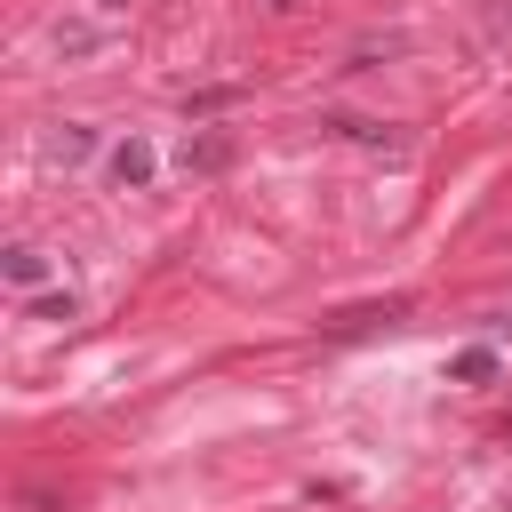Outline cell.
<instances>
[{"instance_id":"6da1fadb","label":"cell","mask_w":512,"mask_h":512,"mask_svg":"<svg viewBox=\"0 0 512 512\" xmlns=\"http://www.w3.org/2000/svg\"><path fill=\"white\" fill-rule=\"evenodd\" d=\"M320 128H328V136H344V144H360V152H392V160L408 152V136H400L392 120H360V112H328Z\"/></svg>"},{"instance_id":"7a4b0ae2","label":"cell","mask_w":512,"mask_h":512,"mask_svg":"<svg viewBox=\"0 0 512 512\" xmlns=\"http://www.w3.org/2000/svg\"><path fill=\"white\" fill-rule=\"evenodd\" d=\"M104 176H112L120 192H144V184L160 176V152H152L144 136H120V144H112V160H104Z\"/></svg>"},{"instance_id":"3957f363","label":"cell","mask_w":512,"mask_h":512,"mask_svg":"<svg viewBox=\"0 0 512 512\" xmlns=\"http://www.w3.org/2000/svg\"><path fill=\"white\" fill-rule=\"evenodd\" d=\"M224 160H232V136H224V128H192V136H184V168H200V176H216Z\"/></svg>"},{"instance_id":"277c9868","label":"cell","mask_w":512,"mask_h":512,"mask_svg":"<svg viewBox=\"0 0 512 512\" xmlns=\"http://www.w3.org/2000/svg\"><path fill=\"white\" fill-rule=\"evenodd\" d=\"M0 272H8L16 288H40V280H48V256H40L32 240H8V248H0Z\"/></svg>"},{"instance_id":"5b68a950","label":"cell","mask_w":512,"mask_h":512,"mask_svg":"<svg viewBox=\"0 0 512 512\" xmlns=\"http://www.w3.org/2000/svg\"><path fill=\"white\" fill-rule=\"evenodd\" d=\"M88 152H96V128H80V120H72L64 136H48V160H64V168H72V160H88Z\"/></svg>"},{"instance_id":"8992f818","label":"cell","mask_w":512,"mask_h":512,"mask_svg":"<svg viewBox=\"0 0 512 512\" xmlns=\"http://www.w3.org/2000/svg\"><path fill=\"white\" fill-rule=\"evenodd\" d=\"M448 376H456V384H488V376H496V352H488V344H472V352H456V360H448Z\"/></svg>"},{"instance_id":"52a82bcc","label":"cell","mask_w":512,"mask_h":512,"mask_svg":"<svg viewBox=\"0 0 512 512\" xmlns=\"http://www.w3.org/2000/svg\"><path fill=\"white\" fill-rule=\"evenodd\" d=\"M400 312H408V304H368V312H344L328 336H360V328H376V320H400Z\"/></svg>"},{"instance_id":"ba28073f","label":"cell","mask_w":512,"mask_h":512,"mask_svg":"<svg viewBox=\"0 0 512 512\" xmlns=\"http://www.w3.org/2000/svg\"><path fill=\"white\" fill-rule=\"evenodd\" d=\"M80 312V296L72 288H56V296H32V320H72Z\"/></svg>"},{"instance_id":"9c48e42d","label":"cell","mask_w":512,"mask_h":512,"mask_svg":"<svg viewBox=\"0 0 512 512\" xmlns=\"http://www.w3.org/2000/svg\"><path fill=\"white\" fill-rule=\"evenodd\" d=\"M88 8H104V16H128V8H136V0H88Z\"/></svg>"},{"instance_id":"30bf717a","label":"cell","mask_w":512,"mask_h":512,"mask_svg":"<svg viewBox=\"0 0 512 512\" xmlns=\"http://www.w3.org/2000/svg\"><path fill=\"white\" fill-rule=\"evenodd\" d=\"M272 8H296V0H272Z\"/></svg>"}]
</instances>
